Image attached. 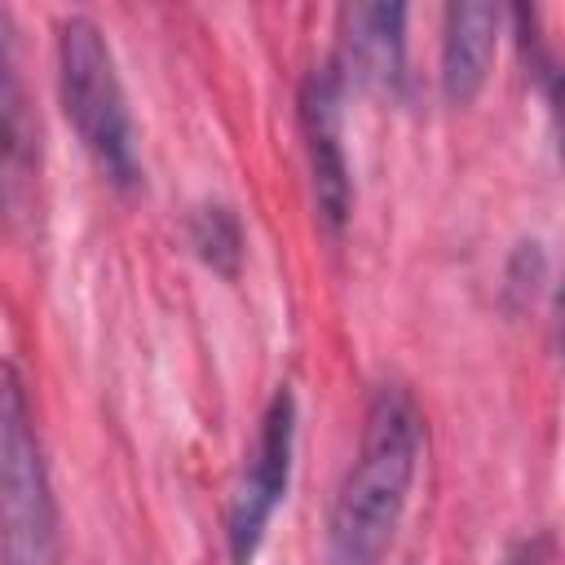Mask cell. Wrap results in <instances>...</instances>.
<instances>
[{"mask_svg": "<svg viewBox=\"0 0 565 565\" xmlns=\"http://www.w3.org/2000/svg\"><path fill=\"white\" fill-rule=\"evenodd\" d=\"M424 455V411L406 384H380L366 402L358 455L331 499L327 565H384Z\"/></svg>", "mask_w": 565, "mask_h": 565, "instance_id": "6da1fadb", "label": "cell"}, {"mask_svg": "<svg viewBox=\"0 0 565 565\" xmlns=\"http://www.w3.org/2000/svg\"><path fill=\"white\" fill-rule=\"evenodd\" d=\"M57 97L97 172L119 190L137 185L141 154L128 93L110 40L88 13H71L57 22Z\"/></svg>", "mask_w": 565, "mask_h": 565, "instance_id": "7a4b0ae2", "label": "cell"}, {"mask_svg": "<svg viewBox=\"0 0 565 565\" xmlns=\"http://www.w3.org/2000/svg\"><path fill=\"white\" fill-rule=\"evenodd\" d=\"M0 565H57V499L22 371L0 358Z\"/></svg>", "mask_w": 565, "mask_h": 565, "instance_id": "3957f363", "label": "cell"}, {"mask_svg": "<svg viewBox=\"0 0 565 565\" xmlns=\"http://www.w3.org/2000/svg\"><path fill=\"white\" fill-rule=\"evenodd\" d=\"M291 459H296V397L291 388H274V397L260 411L256 441L247 450V463L238 472V486L225 508V552L230 565H252L278 503L291 486Z\"/></svg>", "mask_w": 565, "mask_h": 565, "instance_id": "277c9868", "label": "cell"}, {"mask_svg": "<svg viewBox=\"0 0 565 565\" xmlns=\"http://www.w3.org/2000/svg\"><path fill=\"white\" fill-rule=\"evenodd\" d=\"M344 75L327 57L305 71L296 93V119L305 141V168H309V194L318 225L340 238L353 212V177H349V150H344Z\"/></svg>", "mask_w": 565, "mask_h": 565, "instance_id": "5b68a950", "label": "cell"}, {"mask_svg": "<svg viewBox=\"0 0 565 565\" xmlns=\"http://www.w3.org/2000/svg\"><path fill=\"white\" fill-rule=\"evenodd\" d=\"M40 119L18 71L13 22L0 9V216L13 230H31L40 216Z\"/></svg>", "mask_w": 565, "mask_h": 565, "instance_id": "8992f818", "label": "cell"}, {"mask_svg": "<svg viewBox=\"0 0 565 565\" xmlns=\"http://www.w3.org/2000/svg\"><path fill=\"white\" fill-rule=\"evenodd\" d=\"M344 84L397 93L406 84V4H349L340 9V49L331 57Z\"/></svg>", "mask_w": 565, "mask_h": 565, "instance_id": "52a82bcc", "label": "cell"}, {"mask_svg": "<svg viewBox=\"0 0 565 565\" xmlns=\"http://www.w3.org/2000/svg\"><path fill=\"white\" fill-rule=\"evenodd\" d=\"M499 22H503V13L486 0L446 4L437 79H441V97L450 106H468L486 88L494 53H499Z\"/></svg>", "mask_w": 565, "mask_h": 565, "instance_id": "ba28073f", "label": "cell"}, {"mask_svg": "<svg viewBox=\"0 0 565 565\" xmlns=\"http://www.w3.org/2000/svg\"><path fill=\"white\" fill-rule=\"evenodd\" d=\"M185 243L212 274L238 278L243 256H247V234H243V221L230 203H221V199L194 203L185 216Z\"/></svg>", "mask_w": 565, "mask_h": 565, "instance_id": "9c48e42d", "label": "cell"}, {"mask_svg": "<svg viewBox=\"0 0 565 565\" xmlns=\"http://www.w3.org/2000/svg\"><path fill=\"white\" fill-rule=\"evenodd\" d=\"M543 278H547V252H543V243L539 238H521L512 247L508 265H503V300H508V309L512 313L530 309L534 296H539V287H543Z\"/></svg>", "mask_w": 565, "mask_h": 565, "instance_id": "30bf717a", "label": "cell"}, {"mask_svg": "<svg viewBox=\"0 0 565 565\" xmlns=\"http://www.w3.org/2000/svg\"><path fill=\"white\" fill-rule=\"evenodd\" d=\"M503 565H552V539L547 534H534V539H521Z\"/></svg>", "mask_w": 565, "mask_h": 565, "instance_id": "8fae6325", "label": "cell"}]
</instances>
